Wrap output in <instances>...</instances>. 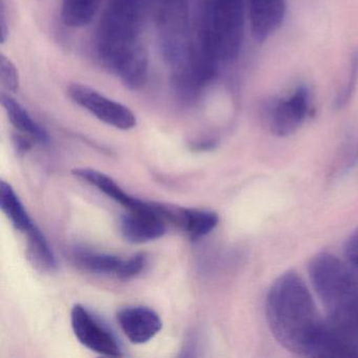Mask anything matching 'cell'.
Masks as SVG:
<instances>
[{"mask_svg": "<svg viewBox=\"0 0 358 358\" xmlns=\"http://www.w3.org/2000/svg\"><path fill=\"white\" fill-rule=\"evenodd\" d=\"M0 37H1V43H5L9 36V28H8L7 20H6L5 6L1 3L0 8Z\"/></svg>", "mask_w": 358, "mask_h": 358, "instance_id": "cell-23", "label": "cell"}, {"mask_svg": "<svg viewBox=\"0 0 358 358\" xmlns=\"http://www.w3.org/2000/svg\"><path fill=\"white\" fill-rule=\"evenodd\" d=\"M123 238L131 244H143L162 238L166 232V222L161 217L157 205L152 203L145 210L129 211L120 221Z\"/></svg>", "mask_w": 358, "mask_h": 358, "instance_id": "cell-9", "label": "cell"}, {"mask_svg": "<svg viewBox=\"0 0 358 358\" xmlns=\"http://www.w3.org/2000/svg\"><path fill=\"white\" fill-rule=\"evenodd\" d=\"M103 0H62V20L70 28H81L91 22Z\"/></svg>", "mask_w": 358, "mask_h": 358, "instance_id": "cell-15", "label": "cell"}, {"mask_svg": "<svg viewBox=\"0 0 358 358\" xmlns=\"http://www.w3.org/2000/svg\"><path fill=\"white\" fill-rule=\"evenodd\" d=\"M247 7L253 38L263 43L282 24L286 0H247Z\"/></svg>", "mask_w": 358, "mask_h": 358, "instance_id": "cell-11", "label": "cell"}, {"mask_svg": "<svg viewBox=\"0 0 358 358\" xmlns=\"http://www.w3.org/2000/svg\"><path fill=\"white\" fill-rule=\"evenodd\" d=\"M145 265L146 257L143 253H138V255H133V257L124 259V262H123L118 278H123V280L134 278V276L137 275L144 269Z\"/></svg>", "mask_w": 358, "mask_h": 358, "instance_id": "cell-20", "label": "cell"}, {"mask_svg": "<svg viewBox=\"0 0 358 358\" xmlns=\"http://www.w3.org/2000/svg\"><path fill=\"white\" fill-rule=\"evenodd\" d=\"M268 326L276 341L288 351L308 357L336 355V337L330 322L322 318L301 276L282 274L266 299Z\"/></svg>", "mask_w": 358, "mask_h": 358, "instance_id": "cell-1", "label": "cell"}, {"mask_svg": "<svg viewBox=\"0 0 358 358\" xmlns=\"http://www.w3.org/2000/svg\"><path fill=\"white\" fill-rule=\"evenodd\" d=\"M358 78V52L354 54L351 60V68H350L349 78H348L347 85L343 87V92L338 95L337 99V106H343L347 103L351 97L352 93L355 89L356 80Z\"/></svg>", "mask_w": 358, "mask_h": 358, "instance_id": "cell-21", "label": "cell"}, {"mask_svg": "<svg viewBox=\"0 0 358 358\" xmlns=\"http://www.w3.org/2000/svg\"><path fill=\"white\" fill-rule=\"evenodd\" d=\"M77 265L87 271L100 274H115L118 276L124 259L108 253L90 250H77L74 253Z\"/></svg>", "mask_w": 358, "mask_h": 358, "instance_id": "cell-16", "label": "cell"}, {"mask_svg": "<svg viewBox=\"0 0 358 358\" xmlns=\"http://www.w3.org/2000/svg\"><path fill=\"white\" fill-rule=\"evenodd\" d=\"M345 262L358 278V228L349 236L345 246Z\"/></svg>", "mask_w": 358, "mask_h": 358, "instance_id": "cell-22", "label": "cell"}, {"mask_svg": "<svg viewBox=\"0 0 358 358\" xmlns=\"http://www.w3.org/2000/svg\"><path fill=\"white\" fill-rule=\"evenodd\" d=\"M117 320L125 336L135 345L148 343L163 327L159 314L143 306L123 308L117 314Z\"/></svg>", "mask_w": 358, "mask_h": 358, "instance_id": "cell-10", "label": "cell"}, {"mask_svg": "<svg viewBox=\"0 0 358 358\" xmlns=\"http://www.w3.org/2000/svg\"><path fill=\"white\" fill-rule=\"evenodd\" d=\"M159 45L171 72L185 66L189 54L192 26L188 0H150Z\"/></svg>", "mask_w": 358, "mask_h": 358, "instance_id": "cell-4", "label": "cell"}, {"mask_svg": "<svg viewBox=\"0 0 358 358\" xmlns=\"http://www.w3.org/2000/svg\"><path fill=\"white\" fill-rule=\"evenodd\" d=\"M0 208L9 217L14 227L22 234H26L34 224L15 190L5 181L0 183Z\"/></svg>", "mask_w": 358, "mask_h": 358, "instance_id": "cell-14", "label": "cell"}, {"mask_svg": "<svg viewBox=\"0 0 358 358\" xmlns=\"http://www.w3.org/2000/svg\"><path fill=\"white\" fill-rule=\"evenodd\" d=\"M0 83L9 94H16L20 91V74L17 68L7 56L0 55Z\"/></svg>", "mask_w": 358, "mask_h": 358, "instance_id": "cell-19", "label": "cell"}, {"mask_svg": "<svg viewBox=\"0 0 358 358\" xmlns=\"http://www.w3.org/2000/svg\"><path fill=\"white\" fill-rule=\"evenodd\" d=\"M28 253L33 264L43 271H53L56 259L45 236L35 224L26 232Z\"/></svg>", "mask_w": 358, "mask_h": 358, "instance_id": "cell-17", "label": "cell"}, {"mask_svg": "<svg viewBox=\"0 0 358 358\" xmlns=\"http://www.w3.org/2000/svg\"><path fill=\"white\" fill-rule=\"evenodd\" d=\"M71 322L77 339L87 349L104 356H122L120 345L114 335L104 328L83 306L75 305L73 307Z\"/></svg>", "mask_w": 358, "mask_h": 358, "instance_id": "cell-8", "label": "cell"}, {"mask_svg": "<svg viewBox=\"0 0 358 358\" xmlns=\"http://www.w3.org/2000/svg\"><path fill=\"white\" fill-rule=\"evenodd\" d=\"M219 223V217L213 211L185 208V217L182 230L192 241L199 240L210 234Z\"/></svg>", "mask_w": 358, "mask_h": 358, "instance_id": "cell-18", "label": "cell"}, {"mask_svg": "<svg viewBox=\"0 0 358 358\" xmlns=\"http://www.w3.org/2000/svg\"><path fill=\"white\" fill-rule=\"evenodd\" d=\"M309 275L326 309L327 320L358 357V278L345 262L327 252L310 261Z\"/></svg>", "mask_w": 358, "mask_h": 358, "instance_id": "cell-3", "label": "cell"}, {"mask_svg": "<svg viewBox=\"0 0 358 358\" xmlns=\"http://www.w3.org/2000/svg\"><path fill=\"white\" fill-rule=\"evenodd\" d=\"M309 110L310 93L301 85L288 97L269 102L265 108V120L272 134L287 137L301 127Z\"/></svg>", "mask_w": 358, "mask_h": 358, "instance_id": "cell-7", "label": "cell"}, {"mask_svg": "<svg viewBox=\"0 0 358 358\" xmlns=\"http://www.w3.org/2000/svg\"><path fill=\"white\" fill-rule=\"evenodd\" d=\"M1 104L16 131L38 143L45 144L49 142L47 131L31 117L28 110L20 102L12 97L11 94H1Z\"/></svg>", "mask_w": 358, "mask_h": 358, "instance_id": "cell-13", "label": "cell"}, {"mask_svg": "<svg viewBox=\"0 0 358 358\" xmlns=\"http://www.w3.org/2000/svg\"><path fill=\"white\" fill-rule=\"evenodd\" d=\"M68 95L77 106L110 127L129 131L137 125V117L131 108L87 85L73 83L68 87Z\"/></svg>", "mask_w": 358, "mask_h": 358, "instance_id": "cell-6", "label": "cell"}, {"mask_svg": "<svg viewBox=\"0 0 358 358\" xmlns=\"http://www.w3.org/2000/svg\"><path fill=\"white\" fill-rule=\"evenodd\" d=\"M145 0H108L96 33L102 64L124 87L141 90L148 79V54L142 39Z\"/></svg>", "mask_w": 358, "mask_h": 358, "instance_id": "cell-2", "label": "cell"}, {"mask_svg": "<svg viewBox=\"0 0 358 358\" xmlns=\"http://www.w3.org/2000/svg\"><path fill=\"white\" fill-rule=\"evenodd\" d=\"M73 175L79 179L85 180L87 183L97 187L100 192H103L108 198L119 203L129 211L145 210L150 208L152 203L143 202L139 199L134 198L125 192L112 178L106 173H100L92 169H77L72 171Z\"/></svg>", "mask_w": 358, "mask_h": 358, "instance_id": "cell-12", "label": "cell"}, {"mask_svg": "<svg viewBox=\"0 0 358 358\" xmlns=\"http://www.w3.org/2000/svg\"><path fill=\"white\" fill-rule=\"evenodd\" d=\"M222 62H234L242 49L246 0H206Z\"/></svg>", "mask_w": 358, "mask_h": 358, "instance_id": "cell-5", "label": "cell"}]
</instances>
